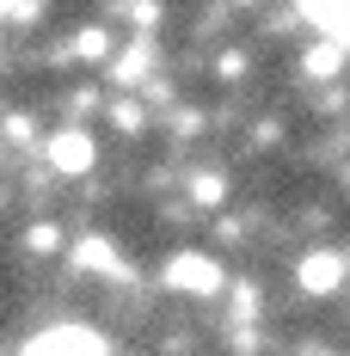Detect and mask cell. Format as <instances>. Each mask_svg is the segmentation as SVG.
<instances>
[{
  "instance_id": "cell-2",
  "label": "cell",
  "mask_w": 350,
  "mask_h": 356,
  "mask_svg": "<svg viewBox=\"0 0 350 356\" xmlns=\"http://www.w3.org/2000/svg\"><path fill=\"white\" fill-rule=\"evenodd\" d=\"M25 356H105V344L93 338V332H80V325H62V332H49V338H37Z\"/></svg>"
},
{
  "instance_id": "cell-4",
  "label": "cell",
  "mask_w": 350,
  "mask_h": 356,
  "mask_svg": "<svg viewBox=\"0 0 350 356\" xmlns=\"http://www.w3.org/2000/svg\"><path fill=\"white\" fill-rule=\"evenodd\" d=\"M49 166H56V172H86V166H93V136H80V129L56 136V142H49Z\"/></svg>"
},
{
  "instance_id": "cell-1",
  "label": "cell",
  "mask_w": 350,
  "mask_h": 356,
  "mask_svg": "<svg viewBox=\"0 0 350 356\" xmlns=\"http://www.w3.org/2000/svg\"><path fill=\"white\" fill-rule=\"evenodd\" d=\"M166 283L184 289V295H209V289L221 283V270H215V258H197V252H184V258H173V264H166Z\"/></svg>"
},
{
  "instance_id": "cell-6",
  "label": "cell",
  "mask_w": 350,
  "mask_h": 356,
  "mask_svg": "<svg viewBox=\"0 0 350 356\" xmlns=\"http://www.w3.org/2000/svg\"><path fill=\"white\" fill-rule=\"evenodd\" d=\"M74 49H80L86 62H99V56L111 49V37H105V31H80V37H74Z\"/></svg>"
},
{
  "instance_id": "cell-3",
  "label": "cell",
  "mask_w": 350,
  "mask_h": 356,
  "mask_svg": "<svg viewBox=\"0 0 350 356\" xmlns=\"http://www.w3.org/2000/svg\"><path fill=\"white\" fill-rule=\"evenodd\" d=\"M295 283L308 289V295L338 289V283H344V258H338V252H308V258H301V270H295Z\"/></svg>"
},
{
  "instance_id": "cell-5",
  "label": "cell",
  "mask_w": 350,
  "mask_h": 356,
  "mask_svg": "<svg viewBox=\"0 0 350 356\" xmlns=\"http://www.w3.org/2000/svg\"><path fill=\"white\" fill-rule=\"evenodd\" d=\"M308 19H314V25H326L332 37H344V43H350V0H308Z\"/></svg>"
}]
</instances>
